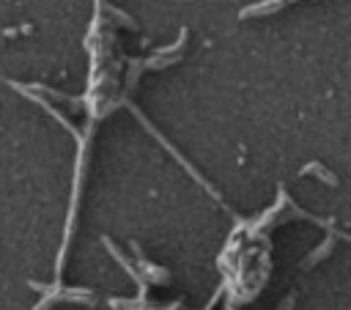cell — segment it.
Here are the masks:
<instances>
[{
  "label": "cell",
  "instance_id": "6da1fadb",
  "mask_svg": "<svg viewBox=\"0 0 351 310\" xmlns=\"http://www.w3.org/2000/svg\"><path fill=\"white\" fill-rule=\"evenodd\" d=\"M132 250H134V255H137V263H140V269L145 272V277H156V283H165L167 280V269H159V266H151L145 258H143V252H140V247H137V241H132Z\"/></svg>",
  "mask_w": 351,
  "mask_h": 310
},
{
  "label": "cell",
  "instance_id": "7a4b0ae2",
  "mask_svg": "<svg viewBox=\"0 0 351 310\" xmlns=\"http://www.w3.org/2000/svg\"><path fill=\"white\" fill-rule=\"evenodd\" d=\"M302 173H318V176H321L324 181H329V184H335V176H329V173H326V170H324L321 165H315V162H310V165H304V170H302Z\"/></svg>",
  "mask_w": 351,
  "mask_h": 310
}]
</instances>
